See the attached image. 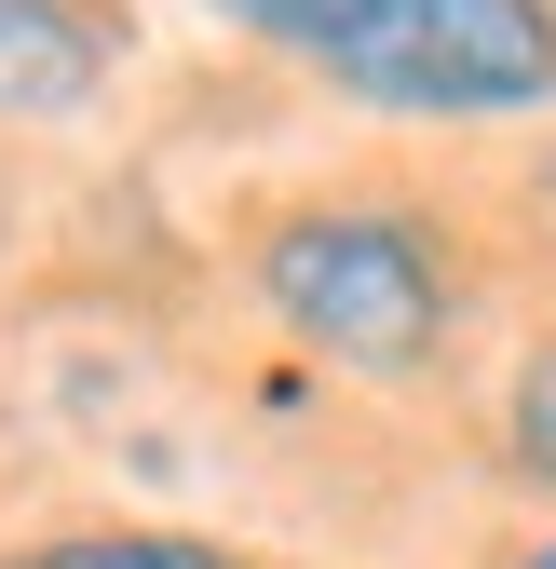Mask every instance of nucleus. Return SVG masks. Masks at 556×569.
Returning <instances> with one entry per match:
<instances>
[{"mask_svg":"<svg viewBox=\"0 0 556 569\" xmlns=\"http://www.w3.org/2000/svg\"><path fill=\"white\" fill-rule=\"evenodd\" d=\"M503 569H556V529H529V542H516V556H503Z\"/></svg>","mask_w":556,"mask_h":569,"instance_id":"8","label":"nucleus"},{"mask_svg":"<svg viewBox=\"0 0 556 569\" xmlns=\"http://www.w3.org/2000/svg\"><path fill=\"white\" fill-rule=\"evenodd\" d=\"M380 122H516L556 109V0H380V28L326 68Z\"/></svg>","mask_w":556,"mask_h":569,"instance_id":"2","label":"nucleus"},{"mask_svg":"<svg viewBox=\"0 0 556 569\" xmlns=\"http://www.w3.org/2000/svg\"><path fill=\"white\" fill-rule=\"evenodd\" d=\"M0 271H14V177H0Z\"/></svg>","mask_w":556,"mask_h":569,"instance_id":"9","label":"nucleus"},{"mask_svg":"<svg viewBox=\"0 0 556 569\" xmlns=\"http://www.w3.org/2000/svg\"><path fill=\"white\" fill-rule=\"evenodd\" d=\"M122 82V28L96 0H0V122H82Z\"/></svg>","mask_w":556,"mask_h":569,"instance_id":"3","label":"nucleus"},{"mask_svg":"<svg viewBox=\"0 0 556 569\" xmlns=\"http://www.w3.org/2000/svg\"><path fill=\"white\" fill-rule=\"evenodd\" d=\"M529 203H543V231H556V150H543V163H529Z\"/></svg>","mask_w":556,"mask_h":569,"instance_id":"7","label":"nucleus"},{"mask_svg":"<svg viewBox=\"0 0 556 569\" xmlns=\"http://www.w3.org/2000/svg\"><path fill=\"white\" fill-rule=\"evenodd\" d=\"M218 14L245 41H271V54H299V68H339V54L380 28V0H218Z\"/></svg>","mask_w":556,"mask_h":569,"instance_id":"6","label":"nucleus"},{"mask_svg":"<svg viewBox=\"0 0 556 569\" xmlns=\"http://www.w3.org/2000/svg\"><path fill=\"white\" fill-rule=\"evenodd\" d=\"M245 284L312 367L380 380V393L435 380L461 352V244L421 203H380V190H326V203L258 218L245 231Z\"/></svg>","mask_w":556,"mask_h":569,"instance_id":"1","label":"nucleus"},{"mask_svg":"<svg viewBox=\"0 0 556 569\" xmlns=\"http://www.w3.org/2000/svg\"><path fill=\"white\" fill-rule=\"evenodd\" d=\"M489 448H503V475H516V488H543V502H556V326H529V339H516L503 407H489Z\"/></svg>","mask_w":556,"mask_h":569,"instance_id":"4","label":"nucleus"},{"mask_svg":"<svg viewBox=\"0 0 556 569\" xmlns=\"http://www.w3.org/2000/svg\"><path fill=\"white\" fill-rule=\"evenodd\" d=\"M0 569H258V556L203 542V529H41V542L0 556Z\"/></svg>","mask_w":556,"mask_h":569,"instance_id":"5","label":"nucleus"}]
</instances>
